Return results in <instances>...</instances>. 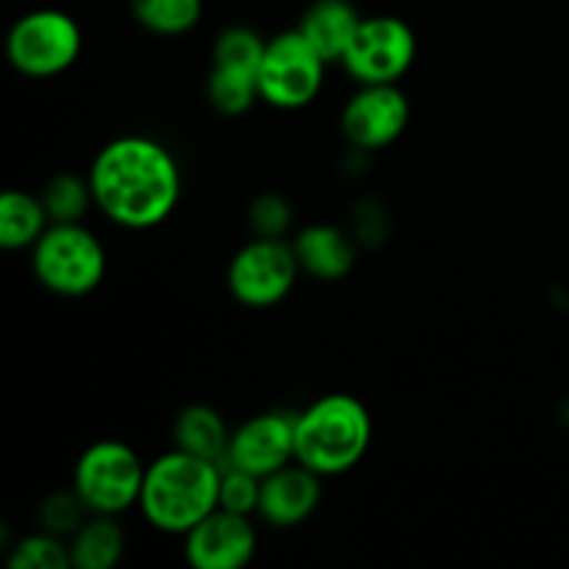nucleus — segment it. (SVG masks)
I'll use <instances>...</instances> for the list:
<instances>
[{"label": "nucleus", "mask_w": 569, "mask_h": 569, "mask_svg": "<svg viewBox=\"0 0 569 569\" xmlns=\"http://www.w3.org/2000/svg\"><path fill=\"white\" fill-rule=\"evenodd\" d=\"M94 206L111 222L144 231L176 211L181 170L170 150L150 137L111 139L89 170Z\"/></svg>", "instance_id": "nucleus-1"}, {"label": "nucleus", "mask_w": 569, "mask_h": 569, "mask_svg": "<svg viewBox=\"0 0 569 569\" xmlns=\"http://www.w3.org/2000/svg\"><path fill=\"white\" fill-rule=\"evenodd\" d=\"M220 461L170 450L144 472L139 509L153 528L187 533L220 506Z\"/></svg>", "instance_id": "nucleus-2"}, {"label": "nucleus", "mask_w": 569, "mask_h": 569, "mask_svg": "<svg viewBox=\"0 0 569 569\" xmlns=\"http://www.w3.org/2000/svg\"><path fill=\"white\" fill-rule=\"evenodd\" d=\"M370 439V411L353 395H326L295 415V461L317 476L353 470L365 459Z\"/></svg>", "instance_id": "nucleus-3"}, {"label": "nucleus", "mask_w": 569, "mask_h": 569, "mask_svg": "<svg viewBox=\"0 0 569 569\" xmlns=\"http://www.w3.org/2000/svg\"><path fill=\"white\" fill-rule=\"evenodd\" d=\"M33 276L64 298L94 292L106 276V250L81 222H50L33 244Z\"/></svg>", "instance_id": "nucleus-4"}, {"label": "nucleus", "mask_w": 569, "mask_h": 569, "mask_svg": "<svg viewBox=\"0 0 569 569\" xmlns=\"http://www.w3.org/2000/svg\"><path fill=\"white\" fill-rule=\"evenodd\" d=\"M144 472L139 453L117 439L89 445L72 472V489L81 495L92 515H122L139 503Z\"/></svg>", "instance_id": "nucleus-5"}, {"label": "nucleus", "mask_w": 569, "mask_h": 569, "mask_svg": "<svg viewBox=\"0 0 569 569\" xmlns=\"http://www.w3.org/2000/svg\"><path fill=\"white\" fill-rule=\"evenodd\" d=\"M81 53V28L67 11L37 9L22 14L6 37L11 67L28 78H50L70 70Z\"/></svg>", "instance_id": "nucleus-6"}, {"label": "nucleus", "mask_w": 569, "mask_h": 569, "mask_svg": "<svg viewBox=\"0 0 569 569\" xmlns=\"http://www.w3.org/2000/svg\"><path fill=\"white\" fill-rule=\"evenodd\" d=\"M326 64L315 44L295 28L267 42L259 67V94L276 109H303L320 94Z\"/></svg>", "instance_id": "nucleus-7"}, {"label": "nucleus", "mask_w": 569, "mask_h": 569, "mask_svg": "<svg viewBox=\"0 0 569 569\" xmlns=\"http://www.w3.org/2000/svg\"><path fill=\"white\" fill-rule=\"evenodd\" d=\"M298 272L300 261L292 244L283 239L256 237L231 259L228 289L242 306L267 309V306L281 303L292 292Z\"/></svg>", "instance_id": "nucleus-8"}, {"label": "nucleus", "mask_w": 569, "mask_h": 569, "mask_svg": "<svg viewBox=\"0 0 569 569\" xmlns=\"http://www.w3.org/2000/svg\"><path fill=\"white\" fill-rule=\"evenodd\" d=\"M417 56V37L400 17H365L342 64L361 83H395L409 72Z\"/></svg>", "instance_id": "nucleus-9"}, {"label": "nucleus", "mask_w": 569, "mask_h": 569, "mask_svg": "<svg viewBox=\"0 0 569 569\" xmlns=\"http://www.w3.org/2000/svg\"><path fill=\"white\" fill-rule=\"evenodd\" d=\"M409 98L395 83H361L342 111V133L353 148L378 150L409 126Z\"/></svg>", "instance_id": "nucleus-10"}, {"label": "nucleus", "mask_w": 569, "mask_h": 569, "mask_svg": "<svg viewBox=\"0 0 569 569\" xmlns=\"http://www.w3.org/2000/svg\"><path fill=\"white\" fill-rule=\"evenodd\" d=\"M256 545L259 539L250 517L222 506L183 533V553L194 569H239L250 565Z\"/></svg>", "instance_id": "nucleus-11"}, {"label": "nucleus", "mask_w": 569, "mask_h": 569, "mask_svg": "<svg viewBox=\"0 0 569 569\" xmlns=\"http://www.w3.org/2000/svg\"><path fill=\"white\" fill-rule=\"evenodd\" d=\"M295 461V415H256L231 433L226 467L267 478Z\"/></svg>", "instance_id": "nucleus-12"}, {"label": "nucleus", "mask_w": 569, "mask_h": 569, "mask_svg": "<svg viewBox=\"0 0 569 569\" xmlns=\"http://www.w3.org/2000/svg\"><path fill=\"white\" fill-rule=\"evenodd\" d=\"M315 470L303 467L300 461L281 467L261 478V498L256 515L272 528H295L309 520L320 506L322 487Z\"/></svg>", "instance_id": "nucleus-13"}, {"label": "nucleus", "mask_w": 569, "mask_h": 569, "mask_svg": "<svg viewBox=\"0 0 569 569\" xmlns=\"http://www.w3.org/2000/svg\"><path fill=\"white\" fill-rule=\"evenodd\" d=\"M361 20L365 17L359 14V9L350 0H315L306 9L298 31L315 44V50L322 59L342 61L356 31H359Z\"/></svg>", "instance_id": "nucleus-14"}, {"label": "nucleus", "mask_w": 569, "mask_h": 569, "mask_svg": "<svg viewBox=\"0 0 569 569\" xmlns=\"http://www.w3.org/2000/svg\"><path fill=\"white\" fill-rule=\"evenodd\" d=\"M295 256L300 261V270L320 281H339L356 267V244L339 228L309 226L295 237Z\"/></svg>", "instance_id": "nucleus-15"}, {"label": "nucleus", "mask_w": 569, "mask_h": 569, "mask_svg": "<svg viewBox=\"0 0 569 569\" xmlns=\"http://www.w3.org/2000/svg\"><path fill=\"white\" fill-rule=\"evenodd\" d=\"M172 433H176V448L183 450V453H192L211 461H226L231 431H228L220 411L211 409V406H187L178 415L176 431Z\"/></svg>", "instance_id": "nucleus-16"}, {"label": "nucleus", "mask_w": 569, "mask_h": 569, "mask_svg": "<svg viewBox=\"0 0 569 569\" xmlns=\"http://www.w3.org/2000/svg\"><path fill=\"white\" fill-rule=\"evenodd\" d=\"M126 553V537L111 515H94L70 537V559L76 569H111Z\"/></svg>", "instance_id": "nucleus-17"}, {"label": "nucleus", "mask_w": 569, "mask_h": 569, "mask_svg": "<svg viewBox=\"0 0 569 569\" xmlns=\"http://www.w3.org/2000/svg\"><path fill=\"white\" fill-rule=\"evenodd\" d=\"M48 209L42 198L9 189L0 198V244L6 250L33 248L44 231H48Z\"/></svg>", "instance_id": "nucleus-18"}, {"label": "nucleus", "mask_w": 569, "mask_h": 569, "mask_svg": "<svg viewBox=\"0 0 569 569\" xmlns=\"http://www.w3.org/2000/svg\"><path fill=\"white\" fill-rule=\"evenodd\" d=\"M131 11L142 28L159 37L189 33L203 17V0H131Z\"/></svg>", "instance_id": "nucleus-19"}, {"label": "nucleus", "mask_w": 569, "mask_h": 569, "mask_svg": "<svg viewBox=\"0 0 569 569\" xmlns=\"http://www.w3.org/2000/svg\"><path fill=\"white\" fill-rule=\"evenodd\" d=\"M39 198L48 209L50 222H81L89 206L94 203L92 183L72 176V172H61V176L50 178Z\"/></svg>", "instance_id": "nucleus-20"}, {"label": "nucleus", "mask_w": 569, "mask_h": 569, "mask_svg": "<svg viewBox=\"0 0 569 569\" xmlns=\"http://www.w3.org/2000/svg\"><path fill=\"white\" fill-rule=\"evenodd\" d=\"M259 76L242 70L214 67L209 76V100L220 114H244L259 100Z\"/></svg>", "instance_id": "nucleus-21"}, {"label": "nucleus", "mask_w": 569, "mask_h": 569, "mask_svg": "<svg viewBox=\"0 0 569 569\" xmlns=\"http://www.w3.org/2000/svg\"><path fill=\"white\" fill-rule=\"evenodd\" d=\"M267 42L248 26H231L217 37L214 42V67L242 70L259 76L261 59H264Z\"/></svg>", "instance_id": "nucleus-22"}, {"label": "nucleus", "mask_w": 569, "mask_h": 569, "mask_svg": "<svg viewBox=\"0 0 569 569\" xmlns=\"http://www.w3.org/2000/svg\"><path fill=\"white\" fill-rule=\"evenodd\" d=\"M11 569H67L72 567L70 545L61 542L56 533H31L20 539L9 556Z\"/></svg>", "instance_id": "nucleus-23"}, {"label": "nucleus", "mask_w": 569, "mask_h": 569, "mask_svg": "<svg viewBox=\"0 0 569 569\" xmlns=\"http://www.w3.org/2000/svg\"><path fill=\"white\" fill-rule=\"evenodd\" d=\"M87 515H92V511L87 509V503H83L76 489H70V492H53L39 506V526H42V531L64 539L72 537L87 522Z\"/></svg>", "instance_id": "nucleus-24"}, {"label": "nucleus", "mask_w": 569, "mask_h": 569, "mask_svg": "<svg viewBox=\"0 0 569 569\" xmlns=\"http://www.w3.org/2000/svg\"><path fill=\"white\" fill-rule=\"evenodd\" d=\"M250 231L264 239H283L292 226V203L278 192H261L248 211Z\"/></svg>", "instance_id": "nucleus-25"}, {"label": "nucleus", "mask_w": 569, "mask_h": 569, "mask_svg": "<svg viewBox=\"0 0 569 569\" xmlns=\"http://www.w3.org/2000/svg\"><path fill=\"white\" fill-rule=\"evenodd\" d=\"M261 498V478L253 472L237 470V467H222L220 483V506L237 515H253L259 511Z\"/></svg>", "instance_id": "nucleus-26"}]
</instances>
